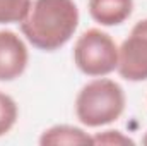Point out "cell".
<instances>
[{
    "mask_svg": "<svg viewBox=\"0 0 147 146\" xmlns=\"http://www.w3.org/2000/svg\"><path fill=\"white\" fill-rule=\"evenodd\" d=\"M142 143H144V145L147 146V132H146V134H144V138H142Z\"/></svg>",
    "mask_w": 147,
    "mask_h": 146,
    "instance_id": "obj_11",
    "label": "cell"
},
{
    "mask_svg": "<svg viewBox=\"0 0 147 146\" xmlns=\"http://www.w3.org/2000/svg\"><path fill=\"white\" fill-rule=\"evenodd\" d=\"M92 145H108V146H134L135 141L128 136H125L121 131L108 129L103 132H98L92 136Z\"/></svg>",
    "mask_w": 147,
    "mask_h": 146,
    "instance_id": "obj_10",
    "label": "cell"
},
{
    "mask_svg": "<svg viewBox=\"0 0 147 146\" xmlns=\"http://www.w3.org/2000/svg\"><path fill=\"white\" fill-rule=\"evenodd\" d=\"M41 146H80L92 145V136L87 134L84 129L69 124H58L45 129L38 139Z\"/></svg>",
    "mask_w": 147,
    "mask_h": 146,
    "instance_id": "obj_7",
    "label": "cell"
},
{
    "mask_svg": "<svg viewBox=\"0 0 147 146\" xmlns=\"http://www.w3.org/2000/svg\"><path fill=\"white\" fill-rule=\"evenodd\" d=\"M17 117H19V108L16 100L10 95L0 91V138L12 131V127L17 122Z\"/></svg>",
    "mask_w": 147,
    "mask_h": 146,
    "instance_id": "obj_9",
    "label": "cell"
},
{
    "mask_svg": "<svg viewBox=\"0 0 147 146\" xmlns=\"http://www.w3.org/2000/svg\"><path fill=\"white\" fill-rule=\"evenodd\" d=\"M29 64V52L24 40L10 29H0V83L21 77Z\"/></svg>",
    "mask_w": 147,
    "mask_h": 146,
    "instance_id": "obj_5",
    "label": "cell"
},
{
    "mask_svg": "<svg viewBox=\"0 0 147 146\" xmlns=\"http://www.w3.org/2000/svg\"><path fill=\"white\" fill-rule=\"evenodd\" d=\"M80 14L74 0H33L19 24L24 38L41 52L60 50L72 40Z\"/></svg>",
    "mask_w": 147,
    "mask_h": 146,
    "instance_id": "obj_1",
    "label": "cell"
},
{
    "mask_svg": "<svg viewBox=\"0 0 147 146\" xmlns=\"http://www.w3.org/2000/svg\"><path fill=\"white\" fill-rule=\"evenodd\" d=\"M74 64L89 77H105L118 67V45L103 29H86L74 45Z\"/></svg>",
    "mask_w": 147,
    "mask_h": 146,
    "instance_id": "obj_3",
    "label": "cell"
},
{
    "mask_svg": "<svg viewBox=\"0 0 147 146\" xmlns=\"http://www.w3.org/2000/svg\"><path fill=\"white\" fill-rule=\"evenodd\" d=\"M87 10L99 26H120L134 12V0H87Z\"/></svg>",
    "mask_w": 147,
    "mask_h": 146,
    "instance_id": "obj_6",
    "label": "cell"
},
{
    "mask_svg": "<svg viewBox=\"0 0 147 146\" xmlns=\"http://www.w3.org/2000/svg\"><path fill=\"white\" fill-rule=\"evenodd\" d=\"M118 74L130 83L147 81V17L130 29L118 46Z\"/></svg>",
    "mask_w": 147,
    "mask_h": 146,
    "instance_id": "obj_4",
    "label": "cell"
},
{
    "mask_svg": "<svg viewBox=\"0 0 147 146\" xmlns=\"http://www.w3.org/2000/svg\"><path fill=\"white\" fill-rule=\"evenodd\" d=\"M33 0H0V24H21Z\"/></svg>",
    "mask_w": 147,
    "mask_h": 146,
    "instance_id": "obj_8",
    "label": "cell"
},
{
    "mask_svg": "<svg viewBox=\"0 0 147 146\" xmlns=\"http://www.w3.org/2000/svg\"><path fill=\"white\" fill-rule=\"evenodd\" d=\"M127 105L125 89L113 79L94 77L75 96V117L86 127H105L116 122Z\"/></svg>",
    "mask_w": 147,
    "mask_h": 146,
    "instance_id": "obj_2",
    "label": "cell"
}]
</instances>
